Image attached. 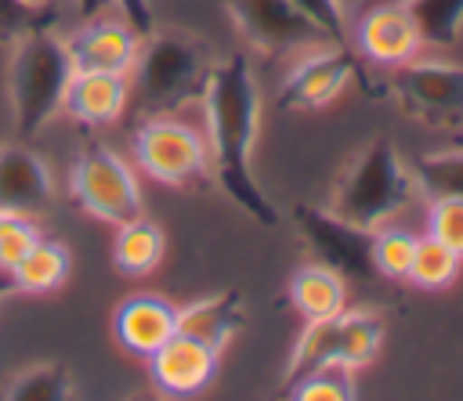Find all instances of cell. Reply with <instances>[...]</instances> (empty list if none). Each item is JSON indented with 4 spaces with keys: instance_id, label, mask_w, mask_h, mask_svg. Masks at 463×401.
I'll list each match as a JSON object with an SVG mask.
<instances>
[{
    "instance_id": "obj_28",
    "label": "cell",
    "mask_w": 463,
    "mask_h": 401,
    "mask_svg": "<svg viewBox=\"0 0 463 401\" xmlns=\"http://www.w3.org/2000/svg\"><path fill=\"white\" fill-rule=\"evenodd\" d=\"M40 224L33 213H0V278L11 275V267L40 242Z\"/></svg>"
},
{
    "instance_id": "obj_24",
    "label": "cell",
    "mask_w": 463,
    "mask_h": 401,
    "mask_svg": "<svg viewBox=\"0 0 463 401\" xmlns=\"http://www.w3.org/2000/svg\"><path fill=\"white\" fill-rule=\"evenodd\" d=\"M459 267H463L459 253H452L445 242H438L430 235H416V249H412L405 282H412L423 293H441L459 278Z\"/></svg>"
},
{
    "instance_id": "obj_8",
    "label": "cell",
    "mask_w": 463,
    "mask_h": 401,
    "mask_svg": "<svg viewBox=\"0 0 463 401\" xmlns=\"http://www.w3.org/2000/svg\"><path fill=\"white\" fill-rule=\"evenodd\" d=\"M362 58L344 40H322L293 54L289 72L279 83V108H326L344 94L347 83H365Z\"/></svg>"
},
{
    "instance_id": "obj_33",
    "label": "cell",
    "mask_w": 463,
    "mask_h": 401,
    "mask_svg": "<svg viewBox=\"0 0 463 401\" xmlns=\"http://www.w3.org/2000/svg\"><path fill=\"white\" fill-rule=\"evenodd\" d=\"M0 296H4V289H0Z\"/></svg>"
},
{
    "instance_id": "obj_23",
    "label": "cell",
    "mask_w": 463,
    "mask_h": 401,
    "mask_svg": "<svg viewBox=\"0 0 463 401\" xmlns=\"http://www.w3.org/2000/svg\"><path fill=\"white\" fill-rule=\"evenodd\" d=\"M416 22L420 43L430 51H449L463 36V0H402Z\"/></svg>"
},
{
    "instance_id": "obj_7",
    "label": "cell",
    "mask_w": 463,
    "mask_h": 401,
    "mask_svg": "<svg viewBox=\"0 0 463 401\" xmlns=\"http://www.w3.org/2000/svg\"><path fill=\"white\" fill-rule=\"evenodd\" d=\"M69 195L72 202L101 220V224H123L141 213V181L130 159H123L109 145H87L72 166H69Z\"/></svg>"
},
{
    "instance_id": "obj_10",
    "label": "cell",
    "mask_w": 463,
    "mask_h": 401,
    "mask_svg": "<svg viewBox=\"0 0 463 401\" xmlns=\"http://www.w3.org/2000/svg\"><path fill=\"white\" fill-rule=\"evenodd\" d=\"M293 224L300 228L304 242L311 246L315 260L329 264L340 271L347 282H369L376 278L373 267V228H358L333 213L329 206H311L297 202L293 206Z\"/></svg>"
},
{
    "instance_id": "obj_11",
    "label": "cell",
    "mask_w": 463,
    "mask_h": 401,
    "mask_svg": "<svg viewBox=\"0 0 463 401\" xmlns=\"http://www.w3.org/2000/svg\"><path fill=\"white\" fill-rule=\"evenodd\" d=\"M228 22L260 54H297L329 40L293 0H221Z\"/></svg>"
},
{
    "instance_id": "obj_13",
    "label": "cell",
    "mask_w": 463,
    "mask_h": 401,
    "mask_svg": "<svg viewBox=\"0 0 463 401\" xmlns=\"http://www.w3.org/2000/svg\"><path fill=\"white\" fill-rule=\"evenodd\" d=\"M351 40H354V54L365 65H380V69H398L420 58L423 51L416 22L402 0H380L365 7L351 29Z\"/></svg>"
},
{
    "instance_id": "obj_4",
    "label": "cell",
    "mask_w": 463,
    "mask_h": 401,
    "mask_svg": "<svg viewBox=\"0 0 463 401\" xmlns=\"http://www.w3.org/2000/svg\"><path fill=\"white\" fill-rule=\"evenodd\" d=\"M420 199L412 166L398 155L391 137H373L344 166L329 210L358 228H380Z\"/></svg>"
},
{
    "instance_id": "obj_20",
    "label": "cell",
    "mask_w": 463,
    "mask_h": 401,
    "mask_svg": "<svg viewBox=\"0 0 463 401\" xmlns=\"http://www.w3.org/2000/svg\"><path fill=\"white\" fill-rule=\"evenodd\" d=\"M289 303L304 322L329 318L347 307V278L322 260L300 264L289 275Z\"/></svg>"
},
{
    "instance_id": "obj_29",
    "label": "cell",
    "mask_w": 463,
    "mask_h": 401,
    "mask_svg": "<svg viewBox=\"0 0 463 401\" xmlns=\"http://www.w3.org/2000/svg\"><path fill=\"white\" fill-rule=\"evenodd\" d=\"M427 235L463 256V199L459 195L427 199Z\"/></svg>"
},
{
    "instance_id": "obj_19",
    "label": "cell",
    "mask_w": 463,
    "mask_h": 401,
    "mask_svg": "<svg viewBox=\"0 0 463 401\" xmlns=\"http://www.w3.org/2000/svg\"><path fill=\"white\" fill-rule=\"evenodd\" d=\"M72 275V253L61 238H47L40 235V242L11 267V275L4 278L7 289L22 293V296H51L58 293Z\"/></svg>"
},
{
    "instance_id": "obj_5",
    "label": "cell",
    "mask_w": 463,
    "mask_h": 401,
    "mask_svg": "<svg viewBox=\"0 0 463 401\" xmlns=\"http://www.w3.org/2000/svg\"><path fill=\"white\" fill-rule=\"evenodd\" d=\"M383 347V318L369 307H344L329 318H315L304 325V332L297 336L286 368H282V383L286 390L307 376L318 365H347V368H365L376 361Z\"/></svg>"
},
{
    "instance_id": "obj_3",
    "label": "cell",
    "mask_w": 463,
    "mask_h": 401,
    "mask_svg": "<svg viewBox=\"0 0 463 401\" xmlns=\"http://www.w3.org/2000/svg\"><path fill=\"white\" fill-rule=\"evenodd\" d=\"M213 72L210 47L184 33V29H152L141 36L137 61L130 69V94L137 90L141 108L148 116L156 112H181L188 105L203 101V90Z\"/></svg>"
},
{
    "instance_id": "obj_18",
    "label": "cell",
    "mask_w": 463,
    "mask_h": 401,
    "mask_svg": "<svg viewBox=\"0 0 463 401\" xmlns=\"http://www.w3.org/2000/svg\"><path fill=\"white\" fill-rule=\"evenodd\" d=\"M242 322H246L242 296L235 289H221L213 296H203V300L177 307V332L188 340H199L213 350H224L239 336Z\"/></svg>"
},
{
    "instance_id": "obj_27",
    "label": "cell",
    "mask_w": 463,
    "mask_h": 401,
    "mask_svg": "<svg viewBox=\"0 0 463 401\" xmlns=\"http://www.w3.org/2000/svg\"><path fill=\"white\" fill-rule=\"evenodd\" d=\"M354 394V368L347 365H318L289 387V397L297 401H351Z\"/></svg>"
},
{
    "instance_id": "obj_15",
    "label": "cell",
    "mask_w": 463,
    "mask_h": 401,
    "mask_svg": "<svg viewBox=\"0 0 463 401\" xmlns=\"http://www.w3.org/2000/svg\"><path fill=\"white\" fill-rule=\"evenodd\" d=\"M54 202L51 163L22 137L0 145V213H43Z\"/></svg>"
},
{
    "instance_id": "obj_6",
    "label": "cell",
    "mask_w": 463,
    "mask_h": 401,
    "mask_svg": "<svg viewBox=\"0 0 463 401\" xmlns=\"http://www.w3.org/2000/svg\"><path fill=\"white\" fill-rule=\"evenodd\" d=\"M134 170L166 188H192L210 177V145L199 126L174 112L145 116L130 134Z\"/></svg>"
},
{
    "instance_id": "obj_32",
    "label": "cell",
    "mask_w": 463,
    "mask_h": 401,
    "mask_svg": "<svg viewBox=\"0 0 463 401\" xmlns=\"http://www.w3.org/2000/svg\"><path fill=\"white\" fill-rule=\"evenodd\" d=\"M18 4H22L25 11H33V14H36V11H47L54 0H18Z\"/></svg>"
},
{
    "instance_id": "obj_17",
    "label": "cell",
    "mask_w": 463,
    "mask_h": 401,
    "mask_svg": "<svg viewBox=\"0 0 463 401\" xmlns=\"http://www.w3.org/2000/svg\"><path fill=\"white\" fill-rule=\"evenodd\" d=\"M130 105V76L119 72H76L65 87L61 112L80 126H112Z\"/></svg>"
},
{
    "instance_id": "obj_16",
    "label": "cell",
    "mask_w": 463,
    "mask_h": 401,
    "mask_svg": "<svg viewBox=\"0 0 463 401\" xmlns=\"http://www.w3.org/2000/svg\"><path fill=\"white\" fill-rule=\"evenodd\" d=\"M174 332H177V307L159 293H134L112 311V336L134 358H148Z\"/></svg>"
},
{
    "instance_id": "obj_14",
    "label": "cell",
    "mask_w": 463,
    "mask_h": 401,
    "mask_svg": "<svg viewBox=\"0 0 463 401\" xmlns=\"http://www.w3.org/2000/svg\"><path fill=\"white\" fill-rule=\"evenodd\" d=\"M145 361H148V379H152V387L159 394H166V397H195L217 379L221 350L174 332Z\"/></svg>"
},
{
    "instance_id": "obj_21",
    "label": "cell",
    "mask_w": 463,
    "mask_h": 401,
    "mask_svg": "<svg viewBox=\"0 0 463 401\" xmlns=\"http://www.w3.org/2000/svg\"><path fill=\"white\" fill-rule=\"evenodd\" d=\"M163 253H166V235L145 213L116 224V235H112V267L123 278H148L163 264Z\"/></svg>"
},
{
    "instance_id": "obj_12",
    "label": "cell",
    "mask_w": 463,
    "mask_h": 401,
    "mask_svg": "<svg viewBox=\"0 0 463 401\" xmlns=\"http://www.w3.org/2000/svg\"><path fill=\"white\" fill-rule=\"evenodd\" d=\"M141 29L119 11V14H87L76 29L65 33V47L76 72H119L130 76L137 51H141Z\"/></svg>"
},
{
    "instance_id": "obj_9",
    "label": "cell",
    "mask_w": 463,
    "mask_h": 401,
    "mask_svg": "<svg viewBox=\"0 0 463 401\" xmlns=\"http://www.w3.org/2000/svg\"><path fill=\"white\" fill-rule=\"evenodd\" d=\"M391 90L398 105L423 126L449 130L463 126V65L438 61V58H412L398 65Z\"/></svg>"
},
{
    "instance_id": "obj_26",
    "label": "cell",
    "mask_w": 463,
    "mask_h": 401,
    "mask_svg": "<svg viewBox=\"0 0 463 401\" xmlns=\"http://www.w3.org/2000/svg\"><path fill=\"white\" fill-rule=\"evenodd\" d=\"M412 249H416V235L412 231L394 228L391 220L380 224V228H373V267H376L380 278L405 282Z\"/></svg>"
},
{
    "instance_id": "obj_34",
    "label": "cell",
    "mask_w": 463,
    "mask_h": 401,
    "mask_svg": "<svg viewBox=\"0 0 463 401\" xmlns=\"http://www.w3.org/2000/svg\"><path fill=\"white\" fill-rule=\"evenodd\" d=\"M344 4H347V0H344Z\"/></svg>"
},
{
    "instance_id": "obj_25",
    "label": "cell",
    "mask_w": 463,
    "mask_h": 401,
    "mask_svg": "<svg viewBox=\"0 0 463 401\" xmlns=\"http://www.w3.org/2000/svg\"><path fill=\"white\" fill-rule=\"evenodd\" d=\"M409 166H412V177L423 199H441V195L463 199V148L423 152Z\"/></svg>"
},
{
    "instance_id": "obj_22",
    "label": "cell",
    "mask_w": 463,
    "mask_h": 401,
    "mask_svg": "<svg viewBox=\"0 0 463 401\" xmlns=\"http://www.w3.org/2000/svg\"><path fill=\"white\" fill-rule=\"evenodd\" d=\"M76 394V376L61 361H33L11 376L4 397L11 401H69Z\"/></svg>"
},
{
    "instance_id": "obj_30",
    "label": "cell",
    "mask_w": 463,
    "mask_h": 401,
    "mask_svg": "<svg viewBox=\"0 0 463 401\" xmlns=\"http://www.w3.org/2000/svg\"><path fill=\"white\" fill-rule=\"evenodd\" d=\"M329 40L347 43V4L344 0H293Z\"/></svg>"
},
{
    "instance_id": "obj_2",
    "label": "cell",
    "mask_w": 463,
    "mask_h": 401,
    "mask_svg": "<svg viewBox=\"0 0 463 401\" xmlns=\"http://www.w3.org/2000/svg\"><path fill=\"white\" fill-rule=\"evenodd\" d=\"M69 79H72V58L61 33L29 25L22 36L7 43L4 90H7L14 134L22 141L36 137L61 112Z\"/></svg>"
},
{
    "instance_id": "obj_31",
    "label": "cell",
    "mask_w": 463,
    "mask_h": 401,
    "mask_svg": "<svg viewBox=\"0 0 463 401\" xmlns=\"http://www.w3.org/2000/svg\"><path fill=\"white\" fill-rule=\"evenodd\" d=\"M29 14H33V11H25L18 0H0V43H4V47L33 25Z\"/></svg>"
},
{
    "instance_id": "obj_1",
    "label": "cell",
    "mask_w": 463,
    "mask_h": 401,
    "mask_svg": "<svg viewBox=\"0 0 463 401\" xmlns=\"http://www.w3.org/2000/svg\"><path fill=\"white\" fill-rule=\"evenodd\" d=\"M206 112V145H210V177L221 191L257 224L275 228L279 210L253 177V141L260 123V87L246 54L213 61L210 83L203 90Z\"/></svg>"
}]
</instances>
